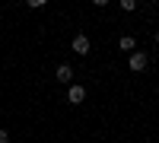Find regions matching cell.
Returning a JSON list of instances; mask_svg holds the SVG:
<instances>
[{
  "mask_svg": "<svg viewBox=\"0 0 159 143\" xmlns=\"http://www.w3.org/2000/svg\"><path fill=\"white\" fill-rule=\"evenodd\" d=\"M147 64H150V57H147V51H130V57H127V67L130 70H147Z\"/></svg>",
  "mask_w": 159,
  "mask_h": 143,
  "instance_id": "obj_1",
  "label": "cell"
},
{
  "mask_svg": "<svg viewBox=\"0 0 159 143\" xmlns=\"http://www.w3.org/2000/svg\"><path fill=\"white\" fill-rule=\"evenodd\" d=\"M67 102H70V105H83V102H86V89L83 86H67Z\"/></svg>",
  "mask_w": 159,
  "mask_h": 143,
  "instance_id": "obj_2",
  "label": "cell"
},
{
  "mask_svg": "<svg viewBox=\"0 0 159 143\" xmlns=\"http://www.w3.org/2000/svg\"><path fill=\"white\" fill-rule=\"evenodd\" d=\"M70 48L76 51V54H89V38H86V35H73Z\"/></svg>",
  "mask_w": 159,
  "mask_h": 143,
  "instance_id": "obj_3",
  "label": "cell"
},
{
  "mask_svg": "<svg viewBox=\"0 0 159 143\" xmlns=\"http://www.w3.org/2000/svg\"><path fill=\"white\" fill-rule=\"evenodd\" d=\"M54 76H57V83H70L73 80V67H70V64H61Z\"/></svg>",
  "mask_w": 159,
  "mask_h": 143,
  "instance_id": "obj_4",
  "label": "cell"
},
{
  "mask_svg": "<svg viewBox=\"0 0 159 143\" xmlns=\"http://www.w3.org/2000/svg\"><path fill=\"white\" fill-rule=\"evenodd\" d=\"M118 48H121V51H127V54H130V51H137V42H134V35H121Z\"/></svg>",
  "mask_w": 159,
  "mask_h": 143,
  "instance_id": "obj_5",
  "label": "cell"
},
{
  "mask_svg": "<svg viewBox=\"0 0 159 143\" xmlns=\"http://www.w3.org/2000/svg\"><path fill=\"white\" fill-rule=\"evenodd\" d=\"M121 10L130 13V10H137V0H121Z\"/></svg>",
  "mask_w": 159,
  "mask_h": 143,
  "instance_id": "obj_6",
  "label": "cell"
},
{
  "mask_svg": "<svg viewBox=\"0 0 159 143\" xmlns=\"http://www.w3.org/2000/svg\"><path fill=\"white\" fill-rule=\"evenodd\" d=\"M25 3H29V7H32V10H42V7H45V3H48V0H25Z\"/></svg>",
  "mask_w": 159,
  "mask_h": 143,
  "instance_id": "obj_7",
  "label": "cell"
},
{
  "mask_svg": "<svg viewBox=\"0 0 159 143\" xmlns=\"http://www.w3.org/2000/svg\"><path fill=\"white\" fill-rule=\"evenodd\" d=\"M0 143H10V134L7 131H0Z\"/></svg>",
  "mask_w": 159,
  "mask_h": 143,
  "instance_id": "obj_8",
  "label": "cell"
},
{
  "mask_svg": "<svg viewBox=\"0 0 159 143\" xmlns=\"http://www.w3.org/2000/svg\"><path fill=\"white\" fill-rule=\"evenodd\" d=\"M92 7H108V0H92Z\"/></svg>",
  "mask_w": 159,
  "mask_h": 143,
  "instance_id": "obj_9",
  "label": "cell"
},
{
  "mask_svg": "<svg viewBox=\"0 0 159 143\" xmlns=\"http://www.w3.org/2000/svg\"><path fill=\"white\" fill-rule=\"evenodd\" d=\"M153 42H156V45H159V29H156V32H153Z\"/></svg>",
  "mask_w": 159,
  "mask_h": 143,
  "instance_id": "obj_10",
  "label": "cell"
}]
</instances>
